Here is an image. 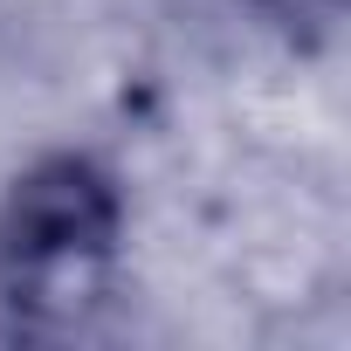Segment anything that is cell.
Here are the masks:
<instances>
[{
	"mask_svg": "<svg viewBox=\"0 0 351 351\" xmlns=\"http://www.w3.org/2000/svg\"><path fill=\"white\" fill-rule=\"evenodd\" d=\"M117 186L76 152L42 158L0 207V296L28 324H69L110 296L117 276Z\"/></svg>",
	"mask_w": 351,
	"mask_h": 351,
	"instance_id": "obj_1",
	"label": "cell"
}]
</instances>
